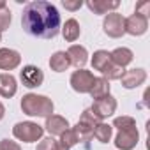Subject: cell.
Instances as JSON below:
<instances>
[{
    "label": "cell",
    "mask_w": 150,
    "mask_h": 150,
    "mask_svg": "<svg viewBox=\"0 0 150 150\" xmlns=\"http://www.w3.org/2000/svg\"><path fill=\"white\" fill-rule=\"evenodd\" d=\"M124 28H125V34L129 35H143L146 30H148V18L145 16H139V14H131L129 18H125L124 21Z\"/></svg>",
    "instance_id": "10"
},
{
    "label": "cell",
    "mask_w": 150,
    "mask_h": 150,
    "mask_svg": "<svg viewBox=\"0 0 150 150\" xmlns=\"http://www.w3.org/2000/svg\"><path fill=\"white\" fill-rule=\"evenodd\" d=\"M139 141V132L138 127H131V129H124L118 131L115 136V146L118 150H132Z\"/></svg>",
    "instance_id": "8"
},
{
    "label": "cell",
    "mask_w": 150,
    "mask_h": 150,
    "mask_svg": "<svg viewBox=\"0 0 150 150\" xmlns=\"http://www.w3.org/2000/svg\"><path fill=\"white\" fill-rule=\"evenodd\" d=\"M11 21H13V14H11L9 7H6V9H2V11H0V34H2V32H6V30L9 28Z\"/></svg>",
    "instance_id": "27"
},
{
    "label": "cell",
    "mask_w": 150,
    "mask_h": 150,
    "mask_svg": "<svg viewBox=\"0 0 150 150\" xmlns=\"http://www.w3.org/2000/svg\"><path fill=\"white\" fill-rule=\"evenodd\" d=\"M7 7V4L4 2V0H0V11H2V9H6Z\"/></svg>",
    "instance_id": "33"
},
{
    "label": "cell",
    "mask_w": 150,
    "mask_h": 150,
    "mask_svg": "<svg viewBox=\"0 0 150 150\" xmlns=\"http://www.w3.org/2000/svg\"><path fill=\"white\" fill-rule=\"evenodd\" d=\"M90 110H92V113L103 122L104 118L111 117V115L117 111V99H115L111 94H108V96H104V97H101V99H96L94 104L90 106Z\"/></svg>",
    "instance_id": "6"
},
{
    "label": "cell",
    "mask_w": 150,
    "mask_h": 150,
    "mask_svg": "<svg viewBox=\"0 0 150 150\" xmlns=\"http://www.w3.org/2000/svg\"><path fill=\"white\" fill-rule=\"evenodd\" d=\"M21 111L28 117H41L48 118L53 115L55 104L48 96H39V94H25L21 97Z\"/></svg>",
    "instance_id": "2"
},
{
    "label": "cell",
    "mask_w": 150,
    "mask_h": 150,
    "mask_svg": "<svg viewBox=\"0 0 150 150\" xmlns=\"http://www.w3.org/2000/svg\"><path fill=\"white\" fill-rule=\"evenodd\" d=\"M134 13H136V14H139V16L148 18V14H150V2H146V0H143V2H138V4H136V9H134Z\"/></svg>",
    "instance_id": "29"
},
{
    "label": "cell",
    "mask_w": 150,
    "mask_h": 150,
    "mask_svg": "<svg viewBox=\"0 0 150 150\" xmlns=\"http://www.w3.org/2000/svg\"><path fill=\"white\" fill-rule=\"evenodd\" d=\"M71 125H69V120L62 115H50L44 122V131L50 132V136H60L64 131H67Z\"/></svg>",
    "instance_id": "13"
},
{
    "label": "cell",
    "mask_w": 150,
    "mask_h": 150,
    "mask_svg": "<svg viewBox=\"0 0 150 150\" xmlns=\"http://www.w3.org/2000/svg\"><path fill=\"white\" fill-rule=\"evenodd\" d=\"M69 55V60H71V65H74L76 69H83L85 64L88 62V51L85 46H80V44H72L69 46V50L65 51Z\"/></svg>",
    "instance_id": "15"
},
{
    "label": "cell",
    "mask_w": 150,
    "mask_h": 150,
    "mask_svg": "<svg viewBox=\"0 0 150 150\" xmlns=\"http://www.w3.org/2000/svg\"><path fill=\"white\" fill-rule=\"evenodd\" d=\"M23 30L37 39H53L58 35L62 18L58 9L46 0H34L23 7L21 13Z\"/></svg>",
    "instance_id": "1"
},
{
    "label": "cell",
    "mask_w": 150,
    "mask_h": 150,
    "mask_svg": "<svg viewBox=\"0 0 150 150\" xmlns=\"http://www.w3.org/2000/svg\"><path fill=\"white\" fill-rule=\"evenodd\" d=\"M0 150H21L20 143L9 139V138H4V139H0Z\"/></svg>",
    "instance_id": "30"
},
{
    "label": "cell",
    "mask_w": 150,
    "mask_h": 150,
    "mask_svg": "<svg viewBox=\"0 0 150 150\" xmlns=\"http://www.w3.org/2000/svg\"><path fill=\"white\" fill-rule=\"evenodd\" d=\"M78 122H83V124H88V125L96 127V125H97L101 120H99V118H97V117L92 113V110H90V108H87V110L81 113V117H80V120H78Z\"/></svg>",
    "instance_id": "28"
},
{
    "label": "cell",
    "mask_w": 150,
    "mask_h": 150,
    "mask_svg": "<svg viewBox=\"0 0 150 150\" xmlns=\"http://www.w3.org/2000/svg\"><path fill=\"white\" fill-rule=\"evenodd\" d=\"M42 134H44V127L39 125L37 122H18L14 124L13 127V136L18 139V141H23V143H34V141H41L42 139Z\"/></svg>",
    "instance_id": "3"
},
{
    "label": "cell",
    "mask_w": 150,
    "mask_h": 150,
    "mask_svg": "<svg viewBox=\"0 0 150 150\" xmlns=\"http://www.w3.org/2000/svg\"><path fill=\"white\" fill-rule=\"evenodd\" d=\"M110 58H111V62H113L115 65L125 69V67L134 60V53H132L129 48L122 46V48H115L113 51H110Z\"/></svg>",
    "instance_id": "16"
},
{
    "label": "cell",
    "mask_w": 150,
    "mask_h": 150,
    "mask_svg": "<svg viewBox=\"0 0 150 150\" xmlns=\"http://www.w3.org/2000/svg\"><path fill=\"white\" fill-rule=\"evenodd\" d=\"M124 21L125 18L120 14V13H108L103 20V32L111 37V39H118L125 34V28H124Z\"/></svg>",
    "instance_id": "4"
},
{
    "label": "cell",
    "mask_w": 150,
    "mask_h": 150,
    "mask_svg": "<svg viewBox=\"0 0 150 150\" xmlns=\"http://www.w3.org/2000/svg\"><path fill=\"white\" fill-rule=\"evenodd\" d=\"M20 80L27 88H37L44 83V72L37 65H25L20 71Z\"/></svg>",
    "instance_id": "7"
},
{
    "label": "cell",
    "mask_w": 150,
    "mask_h": 150,
    "mask_svg": "<svg viewBox=\"0 0 150 150\" xmlns=\"http://www.w3.org/2000/svg\"><path fill=\"white\" fill-rule=\"evenodd\" d=\"M21 64V55L11 48H0V69L2 71H14Z\"/></svg>",
    "instance_id": "11"
},
{
    "label": "cell",
    "mask_w": 150,
    "mask_h": 150,
    "mask_svg": "<svg viewBox=\"0 0 150 150\" xmlns=\"http://www.w3.org/2000/svg\"><path fill=\"white\" fill-rule=\"evenodd\" d=\"M18 92V81L11 72H0V97L11 99Z\"/></svg>",
    "instance_id": "14"
},
{
    "label": "cell",
    "mask_w": 150,
    "mask_h": 150,
    "mask_svg": "<svg viewBox=\"0 0 150 150\" xmlns=\"http://www.w3.org/2000/svg\"><path fill=\"white\" fill-rule=\"evenodd\" d=\"M60 30H62V35H64V39H65L67 42L78 41L80 35H81V27H80V23L74 20V18H69V20L64 23V27H62Z\"/></svg>",
    "instance_id": "17"
},
{
    "label": "cell",
    "mask_w": 150,
    "mask_h": 150,
    "mask_svg": "<svg viewBox=\"0 0 150 150\" xmlns=\"http://www.w3.org/2000/svg\"><path fill=\"white\" fill-rule=\"evenodd\" d=\"M124 72H125V69H122V67H118V65H115L113 62H110L104 69H103V78L104 80H108V81H113V80H120L122 76H124Z\"/></svg>",
    "instance_id": "22"
},
{
    "label": "cell",
    "mask_w": 150,
    "mask_h": 150,
    "mask_svg": "<svg viewBox=\"0 0 150 150\" xmlns=\"http://www.w3.org/2000/svg\"><path fill=\"white\" fill-rule=\"evenodd\" d=\"M111 136H113V127H111L110 124L99 122V124L96 125V129H94V138H96L97 141H101V143H110Z\"/></svg>",
    "instance_id": "21"
},
{
    "label": "cell",
    "mask_w": 150,
    "mask_h": 150,
    "mask_svg": "<svg viewBox=\"0 0 150 150\" xmlns=\"http://www.w3.org/2000/svg\"><path fill=\"white\" fill-rule=\"evenodd\" d=\"M120 81H122V87L127 88V90L138 88V87H141V85L146 81V71L141 69V67L129 69V71L124 72V76L120 78Z\"/></svg>",
    "instance_id": "9"
},
{
    "label": "cell",
    "mask_w": 150,
    "mask_h": 150,
    "mask_svg": "<svg viewBox=\"0 0 150 150\" xmlns=\"http://www.w3.org/2000/svg\"><path fill=\"white\" fill-rule=\"evenodd\" d=\"M6 117V106L2 104V103H0V120H2Z\"/></svg>",
    "instance_id": "32"
},
{
    "label": "cell",
    "mask_w": 150,
    "mask_h": 150,
    "mask_svg": "<svg viewBox=\"0 0 150 150\" xmlns=\"http://www.w3.org/2000/svg\"><path fill=\"white\" fill-rule=\"evenodd\" d=\"M110 88H111L110 81L101 76V78H96V80H94V85H92V88H90L88 94H90V97L96 101V99H101V97L108 96V94H110Z\"/></svg>",
    "instance_id": "19"
},
{
    "label": "cell",
    "mask_w": 150,
    "mask_h": 150,
    "mask_svg": "<svg viewBox=\"0 0 150 150\" xmlns=\"http://www.w3.org/2000/svg\"><path fill=\"white\" fill-rule=\"evenodd\" d=\"M110 62H111L110 51H106V50H97V51H94V55H92V67H94V71L103 72V69H104Z\"/></svg>",
    "instance_id": "20"
},
{
    "label": "cell",
    "mask_w": 150,
    "mask_h": 150,
    "mask_svg": "<svg viewBox=\"0 0 150 150\" xmlns=\"http://www.w3.org/2000/svg\"><path fill=\"white\" fill-rule=\"evenodd\" d=\"M62 6L67 9V11H78V9H81V6H83V2L81 0H62Z\"/></svg>",
    "instance_id": "31"
},
{
    "label": "cell",
    "mask_w": 150,
    "mask_h": 150,
    "mask_svg": "<svg viewBox=\"0 0 150 150\" xmlns=\"http://www.w3.org/2000/svg\"><path fill=\"white\" fill-rule=\"evenodd\" d=\"M117 131H124V129H131V127H136V120L132 117H127V115H122V117H117L113 120V125Z\"/></svg>",
    "instance_id": "26"
},
{
    "label": "cell",
    "mask_w": 150,
    "mask_h": 150,
    "mask_svg": "<svg viewBox=\"0 0 150 150\" xmlns=\"http://www.w3.org/2000/svg\"><path fill=\"white\" fill-rule=\"evenodd\" d=\"M0 42H2V34H0Z\"/></svg>",
    "instance_id": "34"
},
{
    "label": "cell",
    "mask_w": 150,
    "mask_h": 150,
    "mask_svg": "<svg viewBox=\"0 0 150 150\" xmlns=\"http://www.w3.org/2000/svg\"><path fill=\"white\" fill-rule=\"evenodd\" d=\"M60 145L62 146H65L67 150H71L72 146H76L78 143H80V139H78V136H76V132H74V129H67V131H64L62 134H60Z\"/></svg>",
    "instance_id": "24"
},
{
    "label": "cell",
    "mask_w": 150,
    "mask_h": 150,
    "mask_svg": "<svg viewBox=\"0 0 150 150\" xmlns=\"http://www.w3.org/2000/svg\"><path fill=\"white\" fill-rule=\"evenodd\" d=\"M35 150H67V148L62 146L60 141L55 139L53 136H48V138H42V139L39 141V145H37Z\"/></svg>",
    "instance_id": "25"
},
{
    "label": "cell",
    "mask_w": 150,
    "mask_h": 150,
    "mask_svg": "<svg viewBox=\"0 0 150 150\" xmlns=\"http://www.w3.org/2000/svg\"><path fill=\"white\" fill-rule=\"evenodd\" d=\"M94 80H96V76L90 71L78 69V71H74L71 74L69 83H71V88L74 92H78V94H88L90 88H92V85H94Z\"/></svg>",
    "instance_id": "5"
},
{
    "label": "cell",
    "mask_w": 150,
    "mask_h": 150,
    "mask_svg": "<svg viewBox=\"0 0 150 150\" xmlns=\"http://www.w3.org/2000/svg\"><path fill=\"white\" fill-rule=\"evenodd\" d=\"M85 6L99 16H106L108 13H115V9L120 7L118 0H87Z\"/></svg>",
    "instance_id": "12"
},
{
    "label": "cell",
    "mask_w": 150,
    "mask_h": 150,
    "mask_svg": "<svg viewBox=\"0 0 150 150\" xmlns=\"http://www.w3.org/2000/svg\"><path fill=\"white\" fill-rule=\"evenodd\" d=\"M50 67L51 71L55 72H64L71 67V60H69V55L65 51H55L50 58Z\"/></svg>",
    "instance_id": "18"
},
{
    "label": "cell",
    "mask_w": 150,
    "mask_h": 150,
    "mask_svg": "<svg viewBox=\"0 0 150 150\" xmlns=\"http://www.w3.org/2000/svg\"><path fill=\"white\" fill-rule=\"evenodd\" d=\"M72 129H74V132H76V136H78L80 141H90L94 138V129L96 127H92L88 124H83V122H78Z\"/></svg>",
    "instance_id": "23"
}]
</instances>
